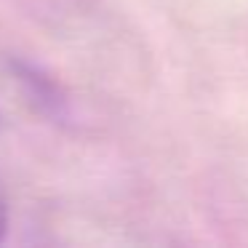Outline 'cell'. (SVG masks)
Segmentation results:
<instances>
[{
  "instance_id": "1",
  "label": "cell",
  "mask_w": 248,
  "mask_h": 248,
  "mask_svg": "<svg viewBox=\"0 0 248 248\" xmlns=\"http://www.w3.org/2000/svg\"><path fill=\"white\" fill-rule=\"evenodd\" d=\"M6 227H8V211H6V200H3V195H0V240H3V235H6Z\"/></svg>"
}]
</instances>
